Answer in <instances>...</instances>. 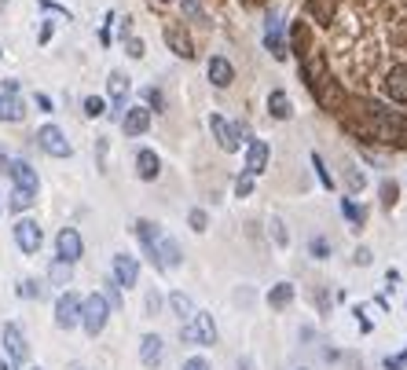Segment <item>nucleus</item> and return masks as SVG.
Returning <instances> with one entry per match:
<instances>
[{"mask_svg":"<svg viewBox=\"0 0 407 370\" xmlns=\"http://www.w3.org/2000/svg\"><path fill=\"white\" fill-rule=\"evenodd\" d=\"M396 194H400L396 180H385V184H381V206H385V209H389V206H396Z\"/></svg>","mask_w":407,"mask_h":370,"instance_id":"31","label":"nucleus"},{"mask_svg":"<svg viewBox=\"0 0 407 370\" xmlns=\"http://www.w3.org/2000/svg\"><path fill=\"white\" fill-rule=\"evenodd\" d=\"M381 84H385V96L393 103H407V67H393Z\"/></svg>","mask_w":407,"mask_h":370,"instance_id":"15","label":"nucleus"},{"mask_svg":"<svg viewBox=\"0 0 407 370\" xmlns=\"http://www.w3.org/2000/svg\"><path fill=\"white\" fill-rule=\"evenodd\" d=\"M165 45H169V52L180 55V59H195V45H191V37L184 30H177V26L165 30Z\"/></svg>","mask_w":407,"mask_h":370,"instance_id":"18","label":"nucleus"},{"mask_svg":"<svg viewBox=\"0 0 407 370\" xmlns=\"http://www.w3.org/2000/svg\"><path fill=\"white\" fill-rule=\"evenodd\" d=\"M8 176L15 180V191H26V194H37V169L30 165V162H23V158H11V165H8Z\"/></svg>","mask_w":407,"mask_h":370,"instance_id":"8","label":"nucleus"},{"mask_svg":"<svg viewBox=\"0 0 407 370\" xmlns=\"http://www.w3.org/2000/svg\"><path fill=\"white\" fill-rule=\"evenodd\" d=\"M18 297H26V301H33V297H40V293H45V290H40V282L37 279H23V282H18V290H15Z\"/></svg>","mask_w":407,"mask_h":370,"instance_id":"27","label":"nucleus"},{"mask_svg":"<svg viewBox=\"0 0 407 370\" xmlns=\"http://www.w3.org/2000/svg\"><path fill=\"white\" fill-rule=\"evenodd\" d=\"M180 337L187 344H213L217 341V323H213V315H206V312H195L180 326Z\"/></svg>","mask_w":407,"mask_h":370,"instance_id":"3","label":"nucleus"},{"mask_svg":"<svg viewBox=\"0 0 407 370\" xmlns=\"http://www.w3.org/2000/svg\"><path fill=\"white\" fill-rule=\"evenodd\" d=\"M151 4H158V8H165V4H177V0H151Z\"/></svg>","mask_w":407,"mask_h":370,"instance_id":"48","label":"nucleus"},{"mask_svg":"<svg viewBox=\"0 0 407 370\" xmlns=\"http://www.w3.org/2000/svg\"><path fill=\"white\" fill-rule=\"evenodd\" d=\"M381 366L385 370H407V348H403V352H396V356H385Z\"/></svg>","mask_w":407,"mask_h":370,"instance_id":"33","label":"nucleus"},{"mask_svg":"<svg viewBox=\"0 0 407 370\" xmlns=\"http://www.w3.org/2000/svg\"><path fill=\"white\" fill-rule=\"evenodd\" d=\"M187 224H191V231H199V235H202V231L209 228V216H206V209H191V213H187Z\"/></svg>","mask_w":407,"mask_h":370,"instance_id":"28","label":"nucleus"},{"mask_svg":"<svg viewBox=\"0 0 407 370\" xmlns=\"http://www.w3.org/2000/svg\"><path fill=\"white\" fill-rule=\"evenodd\" d=\"M301 370H308V366H301Z\"/></svg>","mask_w":407,"mask_h":370,"instance_id":"52","label":"nucleus"},{"mask_svg":"<svg viewBox=\"0 0 407 370\" xmlns=\"http://www.w3.org/2000/svg\"><path fill=\"white\" fill-rule=\"evenodd\" d=\"M33 202H37V194H26V191H11V202H8V206H11L15 213H23V209H30Z\"/></svg>","mask_w":407,"mask_h":370,"instance_id":"26","label":"nucleus"},{"mask_svg":"<svg viewBox=\"0 0 407 370\" xmlns=\"http://www.w3.org/2000/svg\"><path fill=\"white\" fill-rule=\"evenodd\" d=\"M48 279L55 282V286H67V282H70V264H62V260H55V264L48 268Z\"/></svg>","mask_w":407,"mask_h":370,"instance_id":"25","label":"nucleus"},{"mask_svg":"<svg viewBox=\"0 0 407 370\" xmlns=\"http://www.w3.org/2000/svg\"><path fill=\"white\" fill-rule=\"evenodd\" d=\"M272 235H275V242H279V246H286V228H283V220H272Z\"/></svg>","mask_w":407,"mask_h":370,"instance_id":"39","label":"nucleus"},{"mask_svg":"<svg viewBox=\"0 0 407 370\" xmlns=\"http://www.w3.org/2000/svg\"><path fill=\"white\" fill-rule=\"evenodd\" d=\"M48 40H52V23L40 26V45H48Z\"/></svg>","mask_w":407,"mask_h":370,"instance_id":"45","label":"nucleus"},{"mask_svg":"<svg viewBox=\"0 0 407 370\" xmlns=\"http://www.w3.org/2000/svg\"><path fill=\"white\" fill-rule=\"evenodd\" d=\"M70 370H81V366H70Z\"/></svg>","mask_w":407,"mask_h":370,"instance_id":"51","label":"nucleus"},{"mask_svg":"<svg viewBox=\"0 0 407 370\" xmlns=\"http://www.w3.org/2000/svg\"><path fill=\"white\" fill-rule=\"evenodd\" d=\"M37 143H40V150H45V155H52V158H70V155H74V147H70L67 133H62L59 125H45V128H40Z\"/></svg>","mask_w":407,"mask_h":370,"instance_id":"5","label":"nucleus"},{"mask_svg":"<svg viewBox=\"0 0 407 370\" xmlns=\"http://www.w3.org/2000/svg\"><path fill=\"white\" fill-rule=\"evenodd\" d=\"M84 114H89V118H103L106 114V103L99 96H89V99H84Z\"/></svg>","mask_w":407,"mask_h":370,"instance_id":"32","label":"nucleus"},{"mask_svg":"<svg viewBox=\"0 0 407 370\" xmlns=\"http://www.w3.org/2000/svg\"><path fill=\"white\" fill-rule=\"evenodd\" d=\"M206 70H209V81L217 84V89H231V81H235V67H231V62H228L224 55H213Z\"/></svg>","mask_w":407,"mask_h":370,"instance_id":"16","label":"nucleus"},{"mask_svg":"<svg viewBox=\"0 0 407 370\" xmlns=\"http://www.w3.org/2000/svg\"><path fill=\"white\" fill-rule=\"evenodd\" d=\"M106 89H111V106L114 111L111 114H125V99H128V89H133V84H128V77L121 74V70H114L111 77H106Z\"/></svg>","mask_w":407,"mask_h":370,"instance_id":"14","label":"nucleus"},{"mask_svg":"<svg viewBox=\"0 0 407 370\" xmlns=\"http://www.w3.org/2000/svg\"><path fill=\"white\" fill-rule=\"evenodd\" d=\"M136 238L143 242V253L151 257V264H155L158 271L180 268L184 253H180V246H177V238H169L158 224H151V220H136Z\"/></svg>","mask_w":407,"mask_h":370,"instance_id":"1","label":"nucleus"},{"mask_svg":"<svg viewBox=\"0 0 407 370\" xmlns=\"http://www.w3.org/2000/svg\"><path fill=\"white\" fill-rule=\"evenodd\" d=\"M312 169H316L319 184H323V187H334V176H330V169L323 165V158H319V155H312Z\"/></svg>","mask_w":407,"mask_h":370,"instance_id":"29","label":"nucleus"},{"mask_svg":"<svg viewBox=\"0 0 407 370\" xmlns=\"http://www.w3.org/2000/svg\"><path fill=\"white\" fill-rule=\"evenodd\" d=\"M125 48H128V55H133V59H143V55H147V48H143V40H140V37H128V40H125Z\"/></svg>","mask_w":407,"mask_h":370,"instance_id":"35","label":"nucleus"},{"mask_svg":"<svg viewBox=\"0 0 407 370\" xmlns=\"http://www.w3.org/2000/svg\"><path fill=\"white\" fill-rule=\"evenodd\" d=\"M77 323H81V297L74 290L59 293V301H55V326H59V330H74Z\"/></svg>","mask_w":407,"mask_h":370,"instance_id":"7","label":"nucleus"},{"mask_svg":"<svg viewBox=\"0 0 407 370\" xmlns=\"http://www.w3.org/2000/svg\"><path fill=\"white\" fill-rule=\"evenodd\" d=\"M33 103L40 106V111H48V114H52V99H48L45 92H37V96H33Z\"/></svg>","mask_w":407,"mask_h":370,"instance_id":"44","label":"nucleus"},{"mask_svg":"<svg viewBox=\"0 0 407 370\" xmlns=\"http://www.w3.org/2000/svg\"><path fill=\"white\" fill-rule=\"evenodd\" d=\"M312 257H319V260H323V257H330V242H327V238H312Z\"/></svg>","mask_w":407,"mask_h":370,"instance_id":"36","label":"nucleus"},{"mask_svg":"<svg viewBox=\"0 0 407 370\" xmlns=\"http://www.w3.org/2000/svg\"><path fill=\"white\" fill-rule=\"evenodd\" d=\"M341 209H345V216H349L352 224H363V209H356V202H352V198L341 202Z\"/></svg>","mask_w":407,"mask_h":370,"instance_id":"34","label":"nucleus"},{"mask_svg":"<svg viewBox=\"0 0 407 370\" xmlns=\"http://www.w3.org/2000/svg\"><path fill=\"white\" fill-rule=\"evenodd\" d=\"M0 370H15V363H8V359H4V363H0Z\"/></svg>","mask_w":407,"mask_h":370,"instance_id":"49","label":"nucleus"},{"mask_svg":"<svg viewBox=\"0 0 407 370\" xmlns=\"http://www.w3.org/2000/svg\"><path fill=\"white\" fill-rule=\"evenodd\" d=\"M184 370H209V363H206L202 356H191V359L184 363Z\"/></svg>","mask_w":407,"mask_h":370,"instance_id":"41","label":"nucleus"},{"mask_svg":"<svg viewBox=\"0 0 407 370\" xmlns=\"http://www.w3.org/2000/svg\"><path fill=\"white\" fill-rule=\"evenodd\" d=\"M147 103H151L155 111H162V92L158 89H147Z\"/></svg>","mask_w":407,"mask_h":370,"instance_id":"43","label":"nucleus"},{"mask_svg":"<svg viewBox=\"0 0 407 370\" xmlns=\"http://www.w3.org/2000/svg\"><path fill=\"white\" fill-rule=\"evenodd\" d=\"M11 235H15V246L23 250V253H37V250H40V242H45V231H40V224H37V220H30V216L15 220Z\"/></svg>","mask_w":407,"mask_h":370,"instance_id":"6","label":"nucleus"},{"mask_svg":"<svg viewBox=\"0 0 407 370\" xmlns=\"http://www.w3.org/2000/svg\"><path fill=\"white\" fill-rule=\"evenodd\" d=\"M40 8H45V11H55V15H62V18H70V11L59 8V4H52V0H40Z\"/></svg>","mask_w":407,"mask_h":370,"instance_id":"42","label":"nucleus"},{"mask_svg":"<svg viewBox=\"0 0 407 370\" xmlns=\"http://www.w3.org/2000/svg\"><path fill=\"white\" fill-rule=\"evenodd\" d=\"M169 308H173L184 323H187L191 315H195V304H191V297H187V293H169Z\"/></svg>","mask_w":407,"mask_h":370,"instance_id":"24","label":"nucleus"},{"mask_svg":"<svg viewBox=\"0 0 407 370\" xmlns=\"http://www.w3.org/2000/svg\"><path fill=\"white\" fill-rule=\"evenodd\" d=\"M268 158H272V147L264 140H250L246 143V176H261L268 169Z\"/></svg>","mask_w":407,"mask_h":370,"instance_id":"11","label":"nucleus"},{"mask_svg":"<svg viewBox=\"0 0 407 370\" xmlns=\"http://www.w3.org/2000/svg\"><path fill=\"white\" fill-rule=\"evenodd\" d=\"M30 370H45V366H30Z\"/></svg>","mask_w":407,"mask_h":370,"instance_id":"50","label":"nucleus"},{"mask_svg":"<svg viewBox=\"0 0 407 370\" xmlns=\"http://www.w3.org/2000/svg\"><path fill=\"white\" fill-rule=\"evenodd\" d=\"M345 180H349V187H352V191H363V172H356V165H349V169H345Z\"/></svg>","mask_w":407,"mask_h":370,"instance_id":"37","label":"nucleus"},{"mask_svg":"<svg viewBox=\"0 0 407 370\" xmlns=\"http://www.w3.org/2000/svg\"><path fill=\"white\" fill-rule=\"evenodd\" d=\"M158 304H162L158 293H151V297H147V312H158Z\"/></svg>","mask_w":407,"mask_h":370,"instance_id":"46","label":"nucleus"},{"mask_svg":"<svg viewBox=\"0 0 407 370\" xmlns=\"http://www.w3.org/2000/svg\"><path fill=\"white\" fill-rule=\"evenodd\" d=\"M4 348H8V363H15V366L30 359V344H26L23 330H18L15 323H8V326H4Z\"/></svg>","mask_w":407,"mask_h":370,"instance_id":"10","label":"nucleus"},{"mask_svg":"<svg viewBox=\"0 0 407 370\" xmlns=\"http://www.w3.org/2000/svg\"><path fill=\"white\" fill-rule=\"evenodd\" d=\"M106 319H111V304L103 301V293H92V297H84L81 301V326H84V334H103V326Z\"/></svg>","mask_w":407,"mask_h":370,"instance_id":"2","label":"nucleus"},{"mask_svg":"<svg viewBox=\"0 0 407 370\" xmlns=\"http://www.w3.org/2000/svg\"><path fill=\"white\" fill-rule=\"evenodd\" d=\"M121 128H125V136H143L151 128V111L147 106H128L121 114Z\"/></svg>","mask_w":407,"mask_h":370,"instance_id":"13","label":"nucleus"},{"mask_svg":"<svg viewBox=\"0 0 407 370\" xmlns=\"http://www.w3.org/2000/svg\"><path fill=\"white\" fill-rule=\"evenodd\" d=\"M177 4L184 8V15H191L195 23H206V11H202V4L199 0H177Z\"/></svg>","mask_w":407,"mask_h":370,"instance_id":"30","label":"nucleus"},{"mask_svg":"<svg viewBox=\"0 0 407 370\" xmlns=\"http://www.w3.org/2000/svg\"><path fill=\"white\" fill-rule=\"evenodd\" d=\"M290 301H294V286H290V282H275V286L268 290V304H272V308H286Z\"/></svg>","mask_w":407,"mask_h":370,"instance_id":"23","label":"nucleus"},{"mask_svg":"<svg viewBox=\"0 0 407 370\" xmlns=\"http://www.w3.org/2000/svg\"><path fill=\"white\" fill-rule=\"evenodd\" d=\"M81 253H84V242H81V231L77 228H62L59 235H55V260H62V264H77L81 260Z\"/></svg>","mask_w":407,"mask_h":370,"instance_id":"4","label":"nucleus"},{"mask_svg":"<svg viewBox=\"0 0 407 370\" xmlns=\"http://www.w3.org/2000/svg\"><path fill=\"white\" fill-rule=\"evenodd\" d=\"M268 114L275 118V121H290V96L283 92V89H272L268 92Z\"/></svg>","mask_w":407,"mask_h":370,"instance_id":"21","label":"nucleus"},{"mask_svg":"<svg viewBox=\"0 0 407 370\" xmlns=\"http://www.w3.org/2000/svg\"><path fill=\"white\" fill-rule=\"evenodd\" d=\"M8 165H11V158L4 155V150H0V172H8Z\"/></svg>","mask_w":407,"mask_h":370,"instance_id":"47","label":"nucleus"},{"mask_svg":"<svg viewBox=\"0 0 407 370\" xmlns=\"http://www.w3.org/2000/svg\"><path fill=\"white\" fill-rule=\"evenodd\" d=\"M114 282H118V290H133V286H136V282H140L136 257H128V253H118V257H114Z\"/></svg>","mask_w":407,"mask_h":370,"instance_id":"9","label":"nucleus"},{"mask_svg":"<svg viewBox=\"0 0 407 370\" xmlns=\"http://www.w3.org/2000/svg\"><path fill=\"white\" fill-rule=\"evenodd\" d=\"M26 118V103L18 96H0V121H23Z\"/></svg>","mask_w":407,"mask_h":370,"instance_id":"22","label":"nucleus"},{"mask_svg":"<svg viewBox=\"0 0 407 370\" xmlns=\"http://www.w3.org/2000/svg\"><path fill=\"white\" fill-rule=\"evenodd\" d=\"M250 191H253V176H239V180H235V194H239V198H246Z\"/></svg>","mask_w":407,"mask_h":370,"instance_id":"38","label":"nucleus"},{"mask_svg":"<svg viewBox=\"0 0 407 370\" xmlns=\"http://www.w3.org/2000/svg\"><path fill=\"white\" fill-rule=\"evenodd\" d=\"M352 260H356L359 268H367V264H371V250H363V246H359V250L352 253Z\"/></svg>","mask_w":407,"mask_h":370,"instance_id":"40","label":"nucleus"},{"mask_svg":"<svg viewBox=\"0 0 407 370\" xmlns=\"http://www.w3.org/2000/svg\"><path fill=\"white\" fill-rule=\"evenodd\" d=\"M209 128H213V136H217V143H221V150H239V140H235V128H231V121H224L221 114H213L209 118Z\"/></svg>","mask_w":407,"mask_h":370,"instance_id":"17","label":"nucleus"},{"mask_svg":"<svg viewBox=\"0 0 407 370\" xmlns=\"http://www.w3.org/2000/svg\"><path fill=\"white\" fill-rule=\"evenodd\" d=\"M264 48L275 55V59H286L290 52H286V37H283V30H279V23L275 18H268V33H264Z\"/></svg>","mask_w":407,"mask_h":370,"instance_id":"20","label":"nucleus"},{"mask_svg":"<svg viewBox=\"0 0 407 370\" xmlns=\"http://www.w3.org/2000/svg\"><path fill=\"white\" fill-rule=\"evenodd\" d=\"M158 172H162V162L155 150H140L136 155V176L140 180H158Z\"/></svg>","mask_w":407,"mask_h":370,"instance_id":"19","label":"nucleus"},{"mask_svg":"<svg viewBox=\"0 0 407 370\" xmlns=\"http://www.w3.org/2000/svg\"><path fill=\"white\" fill-rule=\"evenodd\" d=\"M162 356H165V341L158 334H143L140 337V363L147 370H155V366H162Z\"/></svg>","mask_w":407,"mask_h":370,"instance_id":"12","label":"nucleus"}]
</instances>
